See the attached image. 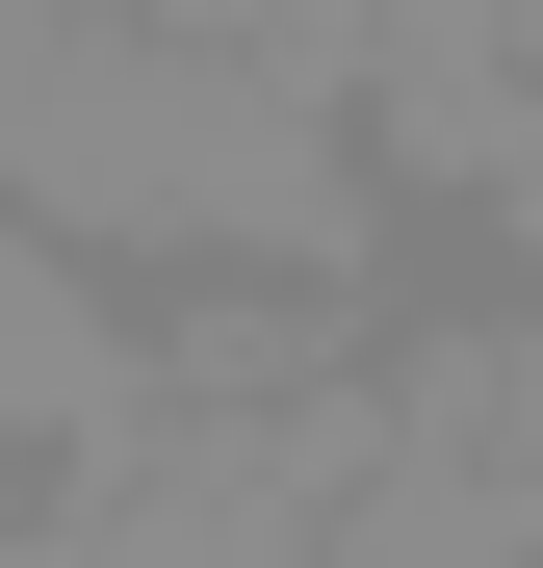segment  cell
I'll list each match as a JSON object with an SVG mask.
<instances>
[{
	"label": "cell",
	"instance_id": "cell-1",
	"mask_svg": "<svg viewBox=\"0 0 543 568\" xmlns=\"http://www.w3.org/2000/svg\"><path fill=\"white\" fill-rule=\"evenodd\" d=\"M0 207L155 284H362L389 181H362V104L285 52H208L155 0H0Z\"/></svg>",
	"mask_w": 543,
	"mask_h": 568
},
{
	"label": "cell",
	"instance_id": "cell-2",
	"mask_svg": "<svg viewBox=\"0 0 543 568\" xmlns=\"http://www.w3.org/2000/svg\"><path fill=\"white\" fill-rule=\"evenodd\" d=\"M155 414V311H130V258H78L0 207V465H78V439H130Z\"/></svg>",
	"mask_w": 543,
	"mask_h": 568
},
{
	"label": "cell",
	"instance_id": "cell-3",
	"mask_svg": "<svg viewBox=\"0 0 543 568\" xmlns=\"http://www.w3.org/2000/svg\"><path fill=\"white\" fill-rule=\"evenodd\" d=\"M362 414H389V439H466V465H517V491H543V284L389 336V362H362Z\"/></svg>",
	"mask_w": 543,
	"mask_h": 568
},
{
	"label": "cell",
	"instance_id": "cell-4",
	"mask_svg": "<svg viewBox=\"0 0 543 568\" xmlns=\"http://www.w3.org/2000/svg\"><path fill=\"white\" fill-rule=\"evenodd\" d=\"M336 568H543V491H517V465H466V439H389V414H362Z\"/></svg>",
	"mask_w": 543,
	"mask_h": 568
},
{
	"label": "cell",
	"instance_id": "cell-5",
	"mask_svg": "<svg viewBox=\"0 0 543 568\" xmlns=\"http://www.w3.org/2000/svg\"><path fill=\"white\" fill-rule=\"evenodd\" d=\"M0 568H52V542H27V491H0Z\"/></svg>",
	"mask_w": 543,
	"mask_h": 568
},
{
	"label": "cell",
	"instance_id": "cell-6",
	"mask_svg": "<svg viewBox=\"0 0 543 568\" xmlns=\"http://www.w3.org/2000/svg\"><path fill=\"white\" fill-rule=\"evenodd\" d=\"M517 233H543V181H517Z\"/></svg>",
	"mask_w": 543,
	"mask_h": 568
}]
</instances>
